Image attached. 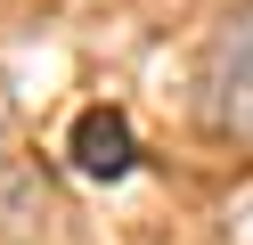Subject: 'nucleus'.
<instances>
[{"mask_svg": "<svg viewBox=\"0 0 253 245\" xmlns=\"http://www.w3.org/2000/svg\"><path fill=\"white\" fill-rule=\"evenodd\" d=\"M204 123L220 139H253V0L204 49Z\"/></svg>", "mask_w": 253, "mask_h": 245, "instance_id": "f257e3e1", "label": "nucleus"}, {"mask_svg": "<svg viewBox=\"0 0 253 245\" xmlns=\"http://www.w3.org/2000/svg\"><path fill=\"white\" fill-rule=\"evenodd\" d=\"M66 155L82 163L90 180H131V163H139V131H131V114H123V106H82V114H74Z\"/></svg>", "mask_w": 253, "mask_h": 245, "instance_id": "f03ea898", "label": "nucleus"}, {"mask_svg": "<svg viewBox=\"0 0 253 245\" xmlns=\"http://www.w3.org/2000/svg\"><path fill=\"white\" fill-rule=\"evenodd\" d=\"M0 147H8V98H0Z\"/></svg>", "mask_w": 253, "mask_h": 245, "instance_id": "7ed1b4c3", "label": "nucleus"}]
</instances>
